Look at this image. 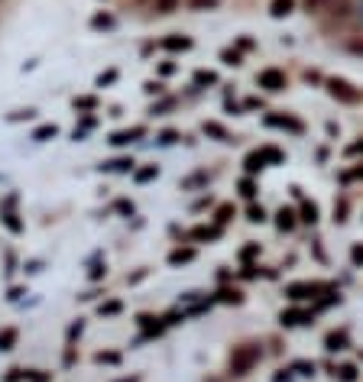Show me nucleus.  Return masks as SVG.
I'll return each mask as SVG.
<instances>
[{"label": "nucleus", "mask_w": 363, "mask_h": 382, "mask_svg": "<svg viewBox=\"0 0 363 382\" xmlns=\"http://www.w3.org/2000/svg\"><path fill=\"white\" fill-rule=\"evenodd\" d=\"M256 363H260V347H253V344H243L231 353V373L233 376H247Z\"/></svg>", "instance_id": "obj_1"}, {"label": "nucleus", "mask_w": 363, "mask_h": 382, "mask_svg": "<svg viewBox=\"0 0 363 382\" xmlns=\"http://www.w3.org/2000/svg\"><path fill=\"white\" fill-rule=\"evenodd\" d=\"M282 324H302V315H298V311H289V315H282Z\"/></svg>", "instance_id": "obj_10"}, {"label": "nucleus", "mask_w": 363, "mask_h": 382, "mask_svg": "<svg viewBox=\"0 0 363 382\" xmlns=\"http://www.w3.org/2000/svg\"><path fill=\"white\" fill-rule=\"evenodd\" d=\"M282 221H279V227H292V214H289V211H282Z\"/></svg>", "instance_id": "obj_18"}, {"label": "nucleus", "mask_w": 363, "mask_h": 382, "mask_svg": "<svg viewBox=\"0 0 363 382\" xmlns=\"http://www.w3.org/2000/svg\"><path fill=\"white\" fill-rule=\"evenodd\" d=\"M123 382H127V379H123ZM130 382H133V379H130Z\"/></svg>", "instance_id": "obj_21"}, {"label": "nucleus", "mask_w": 363, "mask_h": 382, "mask_svg": "<svg viewBox=\"0 0 363 382\" xmlns=\"http://www.w3.org/2000/svg\"><path fill=\"white\" fill-rule=\"evenodd\" d=\"M13 340H17V331H3V334H0V350H10Z\"/></svg>", "instance_id": "obj_7"}, {"label": "nucleus", "mask_w": 363, "mask_h": 382, "mask_svg": "<svg viewBox=\"0 0 363 382\" xmlns=\"http://www.w3.org/2000/svg\"><path fill=\"white\" fill-rule=\"evenodd\" d=\"M221 0H192V7L195 10H205V7H217Z\"/></svg>", "instance_id": "obj_11"}, {"label": "nucleus", "mask_w": 363, "mask_h": 382, "mask_svg": "<svg viewBox=\"0 0 363 382\" xmlns=\"http://www.w3.org/2000/svg\"><path fill=\"white\" fill-rule=\"evenodd\" d=\"M153 175H156V168H143V172H140V182H146V178H153Z\"/></svg>", "instance_id": "obj_19"}, {"label": "nucleus", "mask_w": 363, "mask_h": 382, "mask_svg": "<svg viewBox=\"0 0 363 382\" xmlns=\"http://www.w3.org/2000/svg\"><path fill=\"white\" fill-rule=\"evenodd\" d=\"M260 88H266V91H282L286 88V75L282 72H276V68H266V72H260Z\"/></svg>", "instance_id": "obj_3"}, {"label": "nucleus", "mask_w": 363, "mask_h": 382, "mask_svg": "<svg viewBox=\"0 0 363 382\" xmlns=\"http://www.w3.org/2000/svg\"><path fill=\"white\" fill-rule=\"evenodd\" d=\"M354 260H357V262H363V250H360V246H354Z\"/></svg>", "instance_id": "obj_20"}, {"label": "nucleus", "mask_w": 363, "mask_h": 382, "mask_svg": "<svg viewBox=\"0 0 363 382\" xmlns=\"http://www.w3.org/2000/svg\"><path fill=\"white\" fill-rule=\"evenodd\" d=\"M341 344H344V334H331V337H327V350H341Z\"/></svg>", "instance_id": "obj_9"}, {"label": "nucleus", "mask_w": 363, "mask_h": 382, "mask_svg": "<svg viewBox=\"0 0 363 382\" xmlns=\"http://www.w3.org/2000/svg\"><path fill=\"white\" fill-rule=\"evenodd\" d=\"M205 133H211V136H224V130L217 127V123H205Z\"/></svg>", "instance_id": "obj_15"}, {"label": "nucleus", "mask_w": 363, "mask_h": 382, "mask_svg": "<svg viewBox=\"0 0 363 382\" xmlns=\"http://www.w3.org/2000/svg\"><path fill=\"white\" fill-rule=\"evenodd\" d=\"M256 168H263V156H260V152L247 156V172H256Z\"/></svg>", "instance_id": "obj_8"}, {"label": "nucleus", "mask_w": 363, "mask_h": 382, "mask_svg": "<svg viewBox=\"0 0 363 382\" xmlns=\"http://www.w3.org/2000/svg\"><path fill=\"white\" fill-rule=\"evenodd\" d=\"M327 88H331V94H334L337 101H344V104H357L360 101V91H354V88H350V84L347 81H327Z\"/></svg>", "instance_id": "obj_2"}, {"label": "nucleus", "mask_w": 363, "mask_h": 382, "mask_svg": "<svg viewBox=\"0 0 363 382\" xmlns=\"http://www.w3.org/2000/svg\"><path fill=\"white\" fill-rule=\"evenodd\" d=\"M195 81H198V84H215V75H208V72H198Z\"/></svg>", "instance_id": "obj_13"}, {"label": "nucleus", "mask_w": 363, "mask_h": 382, "mask_svg": "<svg viewBox=\"0 0 363 382\" xmlns=\"http://www.w3.org/2000/svg\"><path fill=\"white\" fill-rule=\"evenodd\" d=\"M162 46H166V49H188V46H192V39H185V36H182V39L172 36V39H166Z\"/></svg>", "instance_id": "obj_6"}, {"label": "nucleus", "mask_w": 363, "mask_h": 382, "mask_svg": "<svg viewBox=\"0 0 363 382\" xmlns=\"http://www.w3.org/2000/svg\"><path fill=\"white\" fill-rule=\"evenodd\" d=\"M192 256H195L192 250H185V253H172V262H185V260H192Z\"/></svg>", "instance_id": "obj_14"}, {"label": "nucleus", "mask_w": 363, "mask_h": 382, "mask_svg": "<svg viewBox=\"0 0 363 382\" xmlns=\"http://www.w3.org/2000/svg\"><path fill=\"white\" fill-rule=\"evenodd\" d=\"M217 221H221V224H227V221H231V207H221V211H217Z\"/></svg>", "instance_id": "obj_16"}, {"label": "nucleus", "mask_w": 363, "mask_h": 382, "mask_svg": "<svg viewBox=\"0 0 363 382\" xmlns=\"http://www.w3.org/2000/svg\"><path fill=\"white\" fill-rule=\"evenodd\" d=\"M178 3H182V0H156V10L159 13H176Z\"/></svg>", "instance_id": "obj_5"}, {"label": "nucleus", "mask_w": 363, "mask_h": 382, "mask_svg": "<svg viewBox=\"0 0 363 382\" xmlns=\"http://www.w3.org/2000/svg\"><path fill=\"white\" fill-rule=\"evenodd\" d=\"M292 7H295V0H272V17H289Z\"/></svg>", "instance_id": "obj_4"}, {"label": "nucleus", "mask_w": 363, "mask_h": 382, "mask_svg": "<svg viewBox=\"0 0 363 382\" xmlns=\"http://www.w3.org/2000/svg\"><path fill=\"white\" fill-rule=\"evenodd\" d=\"M354 376H357L354 366H344V369H341V379H344V382H354Z\"/></svg>", "instance_id": "obj_12"}, {"label": "nucleus", "mask_w": 363, "mask_h": 382, "mask_svg": "<svg viewBox=\"0 0 363 382\" xmlns=\"http://www.w3.org/2000/svg\"><path fill=\"white\" fill-rule=\"evenodd\" d=\"M224 62H227V65H240V58L233 56V52H224Z\"/></svg>", "instance_id": "obj_17"}]
</instances>
